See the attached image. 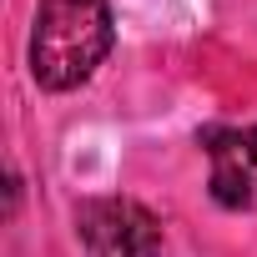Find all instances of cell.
<instances>
[{"instance_id":"obj_1","label":"cell","mask_w":257,"mask_h":257,"mask_svg":"<svg viewBox=\"0 0 257 257\" xmlns=\"http://www.w3.org/2000/svg\"><path fill=\"white\" fill-rule=\"evenodd\" d=\"M111 51L106 0H41L31 26V76L46 91H71L96 76Z\"/></svg>"},{"instance_id":"obj_2","label":"cell","mask_w":257,"mask_h":257,"mask_svg":"<svg viewBox=\"0 0 257 257\" xmlns=\"http://www.w3.org/2000/svg\"><path fill=\"white\" fill-rule=\"evenodd\" d=\"M86 257H167L162 222L132 197H91L76 207Z\"/></svg>"},{"instance_id":"obj_3","label":"cell","mask_w":257,"mask_h":257,"mask_svg":"<svg viewBox=\"0 0 257 257\" xmlns=\"http://www.w3.org/2000/svg\"><path fill=\"white\" fill-rule=\"evenodd\" d=\"M207 157H212V197L222 207H252V182H257V126H232V132H207Z\"/></svg>"}]
</instances>
